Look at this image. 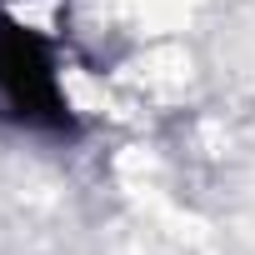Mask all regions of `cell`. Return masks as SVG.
Listing matches in <instances>:
<instances>
[{
	"label": "cell",
	"mask_w": 255,
	"mask_h": 255,
	"mask_svg": "<svg viewBox=\"0 0 255 255\" xmlns=\"http://www.w3.org/2000/svg\"><path fill=\"white\" fill-rule=\"evenodd\" d=\"M0 100L25 125L40 130H70V105L55 75V50L30 25L0 15Z\"/></svg>",
	"instance_id": "obj_1"
}]
</instances>
